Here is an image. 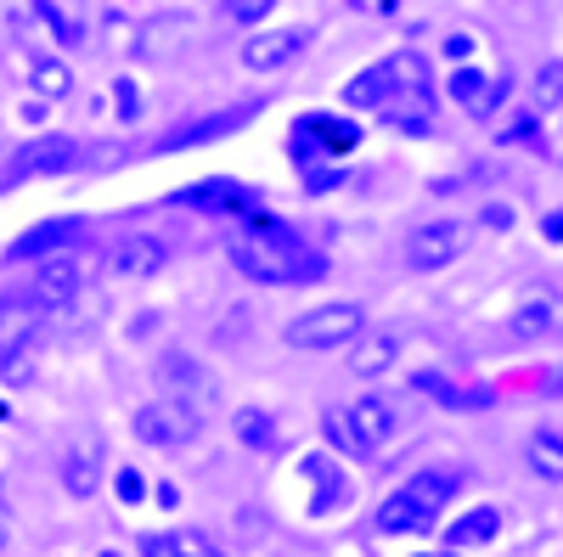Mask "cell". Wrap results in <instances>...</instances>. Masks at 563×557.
<instances>
[{
	"mask_svg": "<svg viewBox=\"0 0 563 557\" xmlns=\"http://www.w3.org/2000/svg\"><path fill=\"white\" fill-rule=\"evenodd\" d=\"M231 265L260 288H288V282H316V276H327V259L288 225H265V231L238 237L231 243Z\"/></svg>",
	"mask_w": 563,
	"mask_h": 557,
	"instance_id": "cell-1",
	"label": "cell"
},
{
	"mask_svg": "<svg viewBox=\"0 0 563 557\" xmlns=\"http://www.w3.org/2000/svg\"><path fill=\"white\" fill-rule=\"evenodd\" d=\"M361 333H366V310H361L355 299H327V304L294 315L288 327H282V338H288L294 349H310V355H321V349H350Z\"/></svg>",
	"mask_w": 563,
	"mask_h": 557,
	"instance_id": "cell-2",
	"label": "cell"
},
{
	"mask_svg": "<svg viewBox=\"0 0 563 557\" xmlns=\"http://www.w3.org/2000/svg\"><path fill=\"white\" fill-rule=\"evenodd\" d=\"M198 434H203V423H198V411L186 400H153V405L135 411V439L141 445L175 450V445H192Z\"/></svg>",
	"mask_w": 563,
	"mask_h": 557,
	"instance_id": "cell-3",
	"label": "cell"
},
{
	"mask_svg": "<svg viewBox=\"0 0 563 557\" xmlns=\"http://www.w3.org/2000/svg\"><path fill=\"white\" fill-rule=\"evenodd\" d=\"M456 254H462V225L456 220H429V225H417L406 237L400 265L417 270V276H429V270H445Z\"/></svg>",
	"mask_w": 563,
	"mask_h": 557,
	"instance_id": "cell-4",
	"label": "cell"
},
{
	"mask_svg": "<svg viewBox=\"0 0 563 557\" xmlns=\"http://www.w3.org/2000/svg\"><path fill=\"white\" fill-rule=\"evenodd\" d=\"M260 113V102H231V108H220V113H203V119H186L180 130H169L164 142L153 147V153H186V147H203V142H220V135H231V130H243L249 119Z\"/></svg>",
	"mask_w": 563,
	"mask_h": 557,
	"instance_id": "cell-5",
	"label": "cell"
},
{
	"mask_svg": "<svg viewBox=\"0 0 563 557\" xmlns=\"http://www.w3.org/2000/svg\"><path fill=\"white\" fill-rule=\"evenodd\" d=\"M108 265L119 276H130V282H147V276H158L169 265V243L153 237V231H124V237L113 243V254H108Z\"/></svg>",
	"mask_w": 563,
	"mask_h": 557,
	"instance_id": "cell-6",
	"label": "cell"
},
{
	"mask_svg": "<svg viewBox=\"0 0 563 557\" xmlns=\"http://www.w3.org/2000/svg\"><path fill=\"white\" fill-rule=\"evenodd\" d=\"M79 282H85V265H79L74 254H52V259L34 265L29 299H34L40 310H57V304H68V299L79 293Z\"/></svg>",
	"mask_w": 563,
	"mask_h": 557,
	"instance_id": "cell-7",
	"label": "cell"
},
{
	"mask_svg": "<svg viewBox=\"0 0 563 557\" xmlns=\"http://www.w3.org/2000/svg\"><path fill=\"white\" fill-rule=\"evenodd\" d=\"M74 158H79V147L68 142V135H40V142H29L12 158V169L0 175V180L18 186V180H34V175H63V169H74Z\"/></svg>",
	"mask_w": 563,
	"mask_h": 557,
	"instance_id": "cell-8",
	"label": "cell"
},
{
	"mask_svg": "<svg viewBox=\"0 0 563 557\" xmlns=\"http://www.w3.org/2000/svg\"><path fill=\"white\" fill-rule=\"evenodd\" d=\"M79 220L74 214H57V220H40V225H29L23 237L7 248V259L12 265H23V259H52V254H68V243H79Z\"/></svg>",
	"mask_w": 563,
	"mask_h": 557,
	"instance_id": "cell-9",
	"label": "cell"
},
{
	"mask_svg": "<svg viewBox=\"0 0 563 557\" xmlns=\"http://www.w3.org/2000/svg\"><path fill=\"white\" fill-rule=\"evenodd\" d=\"M310 45V34L305 29H260L249 45H243V68H254V74H276V68H288L299 52Z\"/></svg>",
	"mask_w": 563,
	"mask_h": 557,
	"instance_id": "cell-10",
	"label": "cell"
},
{
	"mask_svg": "<svg viewBox=\"0 0 563 557\" xmlns=\"http://www.w3.org/2000/svg\"><path fill=\"white\" fill-rule=\"evenodd\" d=\"M40 315H45V310H40L29 293H7V299H0V360H12V355L34 338Z\"/></svg>",
	"mask_w": 563,
	"mask_h": 557,
	"instance_id": "cell-11",
	"label": "cell"
},
{
	"mask_svg": "<svg viewBox=\"0 0 563 557\" xmlns=\"http://www.w3.org/2000/svg\"><path fill=\"white\" fill-rule=\"evenodd\" d=\"M378 119L406 130V135H429L434 130V90H389V102L378 108Z\"/></svg>",
	"mask_w": 563,
	"mask_h": 557,
	"instance_id": "cell-12",
	"label": "cell"
},
{
	"mask_svg": "<svg viewBox=\"0 0 563 557\" xmlns=\"http://www.w3.org/2000/svg\"><path fill=\"white\" fill-rule=\"evenodd\" d=\"M344 416H350V428L366 439V450H372V456H378V450L395 439V405H389L384 394H361Z\"/></svg>",
	"mask_w": 563,
	"mask_h": 557,
	"instance_id": "cell-13",
	"label": "cell"
},
{
	"mask_svg": "<svg viewBox=\"0 0 563 557\" xmlns=\"http://www.w3.org/2000/svg\"><path fill=\"white\" fill-rule=\"evenodd\" d=\"M400 360V338L395 333H361L350 344V371L355 378H384V371H395Z\"/></svg>",
	"mask_w": 563,
	"mask_h": 557,
	"instance_id": "cell-14",
	"label": "cell"
},
{
	"mask_svg": "<svg viewBox=\"0 0 563 557\" xmlns=\"http://www.w3.org/2000/svg\"><path fill=\"white\" fill-rule=\"evenodd\" d=\"M501 535V506H474V513H462V519H451L445 524V552H467V546H485V541H496Z\"/></svg>",
	"mask_w": 563,
	"mask_h": 557,
	"instance_id": "cell-15",
	"label": "cell"
},
{
	"mask_svg": "<svg viewBox=\"0 0 563 557\" xmlns=\"http://www.w3.org/2000/svg\"><path fill=\"white\" fill-rule=\"evenodd\" d=\"M299 468H305V479H316V501H310V513H316V519H327L339 501H350V495H355V484H350V479H344L327 456H305Z\"/></svg>",
	"mask_w": 563,
	"mask_h": 557,
	"instance_id": "cell-16",
	"label": "cell"
},
{
	"mask_svg": "<svg viewBox=\"0 0 563 557\" xmlns=\"http://www.w3.org/2000/svg\"><path fill=\"white\" fill-rule=\"evenodd\" d=\"M456 490H462V474L456 468H422L406 484V495L422 506V513H445V506L456 501Z\"/></svg>",
	"mask_w": 563,
	"mask_h": 557,
	"instance_id": "cell-17",
	"label": "cell"
},
{
	"mask_svg": "<svg viewBox=\"0 0 563 557\" xmlns=\"http://www.w3.org/2000/svg\"><path fill=\"white\" fill-rule=\"evenodd\" d=\"M411 389L429 394V400H440V405H451V411H479V405H490V389H456L445 371H417Z\"/></svg>",
	"mask_w": 563,
	"mask_h": 557,
	"instance_id": "cell-18",
	"label": "cell"
},
{
	"mask_svg": "<svg viewBox=\"0 0 563 557\" xmlns=\"http://www.w3.org/2000/svg\"><path fill=\"white\" fill-rule=\"evenodd\" d=\"M378 530H384V535H429V530H434V513H422L406 490H395V495L378 506Z\"/></svg>",
	"mask_w": 563,
	"mask_h": 557,
	"instance_id": "cell-19",
	"label": "cell"
},
{
	"mask_svg": "<svg viewBox=\"0 0 563 557\" xmlns=\"http://www.w3.org/2000/svg\"><path fill=\"white\" fill-rule=\"evenodd\" d=\"M525 461L547 479V484H563V434L558 428H536L525 439Z\"/></svg>",
	"mask_w": 563,
	"mask_h": 557,
	"instance_id": "cell-20",
	"label": "cell"
},
{
	"mask_svg": "<svg viewBox=\"0 0 563 557\" xmlns=\"http://www.w3.org/2000/svg\"><path fill=\"white\" fill-rule=\"evenodd\" d=\"M29 90H34L40 102H63L68 90H74V68L63 57H34L29 63Z\"/></svg>",
	"mask_w": 563,
	"mask_h": 557,
	"instance_id": "cell-21",
	"label": "cell"
},
{
	"mask_svg": "<svg viewBox=\"0 0 563 557\" xmlns=\"http://www.w3.org/2000/svg\"><path fill=\"white\" fill-rule=\"evenodd\" d=\"M389 63H372L366 74H355L350 85H344V108H384L389 102Z\"/></svg>",
	"mask_w": 563,
	"mask_h": 557,
	"instance_id": "cell-22",
	"label": "cell"
},
{
	"mask_svg": "<svg viewBox=\"0 0 563 557\" xmlns=\"http://www.w3.org/2000/svg\"><path fill=\"white\" fill-rule=\"evenodd\" d=\"M231 428H238V439H243L249 450H276V445H282L276 416H271V411H260V405H243L238 416H231Z\"/></svg>",
	"mask_w": 563,
	"mask_h": 557,
	"instance_id": "cell-23",
	"label": "cell"
},
{
	"mask_svg": "<svg viewBox=\"0 0 563 557\" xmlns=\"http://www.w3.org/2000/svg\"><path fill=\"white\" fill-rule=\"evenodd\" d=\"M552 108H563V57L541 63L536 79H530V113L541 119V113H552Z\"/></svg>",
	"mask_w": 563,
	"mask_h": 557,
	"instance_id": "cell-24",
	"label": "cell"
},
{
	"mask_svg": "<svg viewBox=\"0 0 563 557\" xmlns=\"http://www.w3.org/2000/svg\"><path fill=\"white\" fill-rule=\"evenodd\" d=\"M384 63H389V85L395 90H434V74H429V57L422 52H395Z\"/></svg>",
	"mask_w": 563,
	"mask_h": 557,
	"instance_id": "cell-25",
	"label": "cell"
},
{
	"mask_svg": "<svg viewBox=\"0 0 563 557\" xmlns=\"http://www.w3.org/2000/svg\"><path fill=\"white\" fill-rule=\"evenodd\" d=\"M321 434L333 439L344 456H372V450H366V439L350 428V416H344V411H327V416H321Z\"/></svg>",
	"mask_w": 563,
	"mask_h": 557,
	"instance_id": "cell-26",
	"label": "cell"
},
{
	"mask_svg": "<svg viewBox=\"0 0 563 557\" xmlns=\"http://www.w3.org/2000/svg\"><path fill=\"white\" fill-rule=\"evenodd\" d=\"M63 484H68V495H79V501H85V495H97V461L74 450V456L63 461Z\"/></svg>",
	"mask_w": 563,
	"mask_h": 557,
	"instance_id": "cell-27",
	"label": "cell"
},
{
	"mask_svg": "<svg viewBox=\"0 0 563 557\" xmlns=\"http://www.w3.org/2000/svg\"><path fill=\"white\" fill-rule=\"evenodd\" d=\"M34 18H45V29H52L63 45H79V40H85V29H79L63 7H52V0H34Z\"/></svg>",
	"mask_w": 563,
	"mask_h": 557,
	"instance_id": "cell-28",
	"label": "cell"
},
{
	"mask_svg": "<svg viewBox=\"0 0 563 557\" xmlns=\"http://www.w3.org/2000/svg\"><path fill=\"white\" fill-rule=\"evenodd\" d=\"M547 327H552V304L547 299H536V304H525L519 315H512V333L519 338H547Z\"/></svg>",
	"mask_w": 563,
	"mask_h": 557,
	"instance_id": "cell-29",
	"label": "cell"
},
{
	"mask_svg": "<svg viewBox=\"0 0 563 557\" xmlns=\"http://www.w3.org/2000/svg\"><path fill=\"white\" fill-rule=\"evenodd\" d=\"M169 552H175V557H220L203 530H169Z\"/></svg>",
	"mask_w": 563,
	"mask_h": 557,
	"instance_id": "cell-30",
	"label": "cell"
},
{
	"mask_svg": "<svg viewBox=\"0 0 563 557\" xmlns=\"http://www.w3.org/2000/svg\"><path fill=\"white\" fill-rule=\"evenodd\" d=\"M271 7L276 0H225V18L231 23H260V18H271Z\"/></svg>",
	"mask_w": 563,
	"mask_h": 557,
	"instance_id": "cell-31",
	"label": "cell"
},
{
	"mask_svg": "<svg viewBox=\"0 0 563 557\" xmlns=\"http://www.w3.org/2000/svg\"><path fill=\"white\" fill-rule=\"evenodd\" d=\"M113 102H119V119H124V124H135V119H141V90H135L130 79H119V85H113Z\"/></svg>",
	"mask_w": 563,
	"mask_h": 557,
	"instance_id": "cell-32",
	"label": "cell"
},
{
	"mask_svg": "<svg viewBox=\"0 0 563 557\" xmlns=\"http://www.w3.org/2000/svg\"><path fill=\"white\" fill-rule=\"evenodd\" d=\"M113 490H119V501H124V506H135L141 495H147V484H141V474H135V468H119V484H113Z\"/></svg>",
	"mask_w": 563,
	"mask_h": 557,
	"instance_id": "cell-33",
	"label": "cell"
},
{
	"mask_svg": "<svg viewBox=\"0 0 563 557\" xmlns=\"http://www.w3.org/2000/svg\"><path fill=\"white\" fill-rule=\"evenodd\" d=\"M445 57H451V63L474 57V40H467V34H451V40H445Z\"/></svg>",
	"mask_w": 563,
	"mask_h": 557,
	"instance_id": "cell-34",
	"label": "cell"
},
{
	"mask_svg": "<svg viewBox=\"0 0 563 557\" xmlns=\"http://www.w3.org/2000/svg\"><path fill=\"white\" fill-rule=\"evenodd\" d=\"M541 231H547V243H563V209H552V214L541 220Z\"/></svg>",
	"mask_w": 563,
	"mask_h": 557,
	"instance_id": "cell-35",
	"label": "cell"
},
{
	"mask_svg": "<svg viewBox=\"0 0 563 557\" xmlns=\"http://www.w3.org/2000/svg\"><path fill=\"white\" fill-rule=\"evenodd\" d=\"M158 506H164V513H175V506H180V484L164 479V484H158Z\"/></svg>",
	"mask_w": 563,
	"mask_h": 557,
	"instance_id": "cell-36",
	"label": "cell"
},
{
	"mask_svg": "<svg viewBox=\"0 0 563 557\" xmlns=\"http://www.w3.org/2000/svg\"><path fill=\"white\" fill-rule=\"evenodd\" d=\"M45 113H52V108H45V102H40V97H34V102H29V108H23V119H29V124H40V119H45Z\"/></svg>",
	"mask_w": 563,
	"mask_h": 557,
	"instance_id": "cell-37",
	"label": "cell"
},
{
	"mask_svg": "<svg viewBox=\"0 0 563 557\" xmlns=\"http://www.w3.org/2000/svg\"><path fill=\"white\" fill-rule=\"evenodd\" d=\"M541 389H547V394H563V366H558V371H552V378H547V383H541Z\"/></svg>",
	"mask_w": 563,
	"mask_h": 557,
	"instance_id": "cell-38",
	"label": "cell"
},
{
	"mask_svg": "<svg viewBox=\"0 0 563 557\" xmlns=\"http://www.w3.org/2000/svg\"><path fill=\"white\" fill-rule=\"evenodd\" d=\"M440 557H462V552H440Z\"/></svg>",
	"mask_w": 563,
	"mask_h": 557,
	"instance_id": "cell-39",
	"label": "cell"
},
{
	"mask_svg": "<svg viewBox=\"0 0 563 557\" xmlns=\"http://www.w3.org/2000/svg\"><path fill=\"white\" fill-rule=\"evenodd\" d=\"M0 541H7V524H0Z\"/></svg>",
	"mask_w": 563,
	"mask_h": 557,
	"instance_id": "cell-40",
	"label": "cell"
},
{
	"mask_svg": "<svg viewBox=\"0 0 563 557\" xmlns=\"http://www.w3.org/2000/svg\"><path fill=\"white\" fill-rule=\"evenodd\" d=\"M102 557H119V552H102Z\"/></svg>",
	"mask_w": 563,
	"mask_h": 557,
	"instance_id": "cell-41",
	"label": "cell"
},
{
	"mask_svg": "<svg viewBox=\"0 0 563 557\" xmlns=\"http://www.w3.org/2000/svg\"><path fill=\"white\" fill-rule=\"evenodd\" d=\"M417 557H429V552H417Z\"/></svg>",
	"mask_w": 563,
	"mask_h": 557,
	"instance_id": "cell-42",
	"label": "cell"
}]
</instances>
